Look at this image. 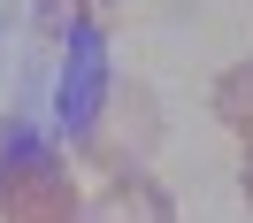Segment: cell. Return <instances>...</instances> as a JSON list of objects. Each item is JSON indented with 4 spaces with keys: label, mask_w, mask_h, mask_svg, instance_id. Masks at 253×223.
<instances>
[{
    "label": "cell",
    "mask_w": 253,
    "mask_h": 223,
    "mask_svg": "<svg viewBox=\"0 0 253 223\" xmlns=\"http://www.w3.org/2000/svg\"><path fill=\"white\" fill-rule=\"evenodd\" d=\"M161 146V108L146 85H108V100H100V115L77 131V154L92 162V169L123 177V169H146V154Z\"/></svg>",
    "instance_id": "obj_1"
},
{
    "label": "cell",
    "mask_w": 253,
    "mask_h": 223,
    "mask_svg": "<svg viewBox=\"0 0 253 223\" xmlns=\"http://www.w3.org/2000/svg\"><path fill=\"white\" fill-rule=\"evenodd\" d=\"M0 223H84V200L69 185V162L46 139H31L23 162L0 177Z\"/></svg>",
    "instance_id": "obj_2"
},
{
    "label": "cell",
    "mask_w": 253,
    "mask_h": 223,
    "mask_svg": "<svg viewBox=\"0 0 253 223\" xmlns=\"http://www.w3.org/2000/svg\"><path fill=\"white\" fill-rule=\"evenodd\" d=\"M62 47H69V69H62V93H54V100H62V123L69 131H84V123H92V115H100V100H108V54H100V39H62Z\"/></svg>",
    "instance_id": "obj_3"
},
{
    "label": "cell",
    "mask_w": 253,
    "mask_h": 223,
    "mask_svg": "<svg viewBox=\"0 0 253 223\" xmlns=\"http://www.w3.org/2000/svg\"><path fill=\"white\" fill-rule=\"evenodd\" d=\"M84 223H176V200L146 169H123V177H108V192H100L92 208H84Z\"/></svg>",
    "instance_id": "obj_4"
},
{
    "label": "cell",
    "mask_w": 253,
    "mask_h": 223,
    "mask_svg": "<svg viewBox=\"0 0 253 223\" xmlns=\"http://www.w3.org/2000/svg\"><path fill=\"white\" fill-rule=\"evenodd\" d=\"M31 8H39V31L46 39H108L123 0H31Z\"/></svg>",
    "instance_id": "obj_5"
},
{
    "label": "cell",
    "mask_w": 253,
    "mask_h": 223,
    "mask_svg": "<svg viewBox=\"0 0 253 223\" xmlns=\"http://www.w3.org/2000/svg\"><path fill=\"white\" fill-rule=\"evenodd\" d=\"M215 123H230L238 139H253V62L215 77Z\"/></svg>",
    "instance_id": "obj_6"
},
{
    "label": "cell",
    "mask_w": 253,
    "mask_h": 223,
    "mask_svg": "<svg viewBox=\"0 0 253 223\" xmlns=\"http://www.w3.org/2000/svg\"><path fill=\"white\" fill-rule=\"evenodd\" d=\"M23 146H31V131H23V123H0V177L23 162Z\"/></svg>",
    "instance_id": "obj_7"
},
{
    "label": "cell",
    "mask_w": 253,
    "mask_h": 223,
    "mask_svg": "<svg viewBox=\"0 0 253 223\" xmlns=\"http://www.w3.org/2000/svg\"><path fill=\"white\" fill-rule=\"evenodd\" d=\"M238 185H246V208H253V139H246V162H238Z\"/></svg>",
    "instance_id": "obj_8"
}]
</instances>
